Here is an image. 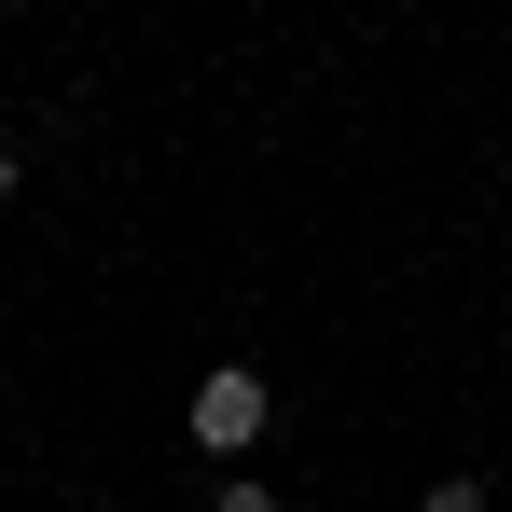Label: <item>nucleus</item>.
I'll return each instance as SVG.
<instances>
[{
    "instance_id": "1",
    "label": "nucleus",
    "mask_w": 512,
    "mask_h": 512,
    "mask_svg": "<svg viewBox=\"0 0 512 512\" xmlns=\"http://www.w3.org/2000/svg\"><path fill=\"white\" fill-rule=\"evenodd\" d=\"M263 429H277V388H263L250 360H222V374H194V443H208V457H250Z\"/></svg>"
},
{
    "instance_id": "2",
    "label": "nucleus",
    "mask_w": 512,
    "mask_h": 512,
    "mask_svg": "<svg viewBox=\"0 0 512 512\" xmlns=\"http://www.w3.org/2000/svg\"><path fill=\"white\" fill-rule=\"evenodd\" d=\"M416 512H485V471H443V485H416Z\"/></svg>"
},
{
    "instance_id": "3",
    "label": "nucleus",
    "mask_w": 512,
    "mask_h": 512,
    "mask_svg": "<svg viewBox=\"0 0 512 512\" xmlns=\"http://www.w3.org/2000/svg\"><path fill=\"white\" fill-rule=\"evenodd\" d=\"M208 512H291V499H277L263 471H236V485H222V499H208Z\"/></svg>"
},
{
    "instance_id": "4",
    "label": "nucleus",
    "mask_w": 512,
    "mask_h": 512,
    "mask_svg": "<svg viewBox=\"0 0 512 512\" xmlns=\"http://www.w3.org/2000/svg\"><path fill=\"white\" fill-rule=\"evenodd\" d=\"M0 208H14V139H0Z\"/></svg>"
}]
</instances>
